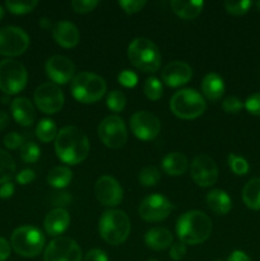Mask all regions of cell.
<instances>
[{"label":"cell","mask_w":260,"mask_h":261,"mask_svg":"<svg viewBox=\"0 0 260 261\" xmlns=\"http://www.w3.org/2000/svg\"><path fill=\"white\" fill-rule=\"evenodd\" d=\"M19 154L25 163H35L40 160L41 149L33 142H27L23 143V145L20 147Z\"/></svg>","instance_id":"34"},{"label":"cell","mask_w":260,"mask_h":261,"mask_svg":"<svg viewBox=\"0 0 260 261\" xmlns=\"http://www.w3.org/2000/svg\"><path fill=\"white\" fill-rule=\"evenodd\" d=\"M227 261H251V259H250L246 252L241 251V250H235L227 257Z\"/></svg>","instance_id":"50"},{"label":"cell","mask_w":260,"mask_h":261,"mask_svg":"<svg viewBox=\"0 0 260 261\" xmlns=\"http://www.w3.org/2000/svg\"><path fill=\"white\" fill-rule=\"evenodd\" d=\"M94 194H96L97 200L105 206L119 205L124 198L122 188L117 182L116 178L111 176H102L96 181Z\"/></svg>","instance_id":"16"},{"label":"cell","mask_w":260,"mask_h":261,"mask_svg":"<svg viewBox=\"0 0 260 261\" xmlns=\"http://www.w3.org/2000/svg\"><path fill=\"white\" fill-rule=\"evenodd\" d=\"M53 37L61 47L71 48L78 45L81 35H79V30L75 24L69 20H61L54 25Z\"/></svg>","instance_id":"19"},{"label":"cell","mask_w":260,"mask_h":261,"mask_svg":"<svg viewBox=\"0 0 260 261\" xmlns=\"http://www.w3.org/2000/svg\"><path fill=\"white\" fill-rule=\"evenodd\" d=\"M35 103L43 114H56L64 106L63 91L55 83L41 84L35 92Z\"/></svg>","instance_id":"11"},{"label":"cell","mask_w":260,"mask_h":261,"mask_svg":"<svg viewBox=\"0 0 260 261\" xmlns=\"http://www.w3.org/2000/svg\"><path fill=\"white\" fill-rule=\"evenodd\" d=\"M30 46V36L19 27L7 25L0 28V55L19 56Z\"/></svg>","instance_id":"10"},{"label":"cell","mask_w":260,"mask_h":261,"mask_svg":"<svg viewBox=\"0 0 260 261\" xmlns=\"http://www.w3.org/2000/svg\"><path fill=\"white\" fill-rule=\"evenodd\" d=\"M10 245L20 256L35 257L41 254L45 247V236L36 227L22 226L12 233Z\"/></svg>","instance_id":"7"},{"label":"cell","mask_w":260,"mask_h":261,"mask_svg":"<svg viewBox=\"0 0 260 261\" xmlns=\"http://www.w3.org/2000/svg\"><path fill=\"white\" fill-rule=\"evenodd\" d=\"M3 17H4V9H3V8L0 7V19H2Z\"/></svg>","instance_id":"53"},{"label":"cell","mask_w":260,"mask_h":261,"mask_svg":"<svg viewBox=\"0 0 260 261\" xmlns=\"http://www.w3.org/2000/svg\"><path fill=\"white\" fill-rule=\"evenodd\" d=\"M148 261H160V260H155V259H152V260H148Z\"/></svg>","instance_id":"55"},{"label":"cell","mask_w":260,"mask_h":261,"mask_svg":"<svg viewBox=\"0 0 260 261\" xmlns=\"http://www.w3.org/2000/svg\"><path fill=\"white\" fill-rule=\"evenodd\" d=\"M206 204L212 212L219 216L229 213L232 209V200L226 191L221 189H213L206 195Z\"/></svg>","instance_id":"24"},{"label":"cell","mask_w":260,"mask_h":261,"mask_svg":"<svg viewBox=\"0 0 260 261\" xmlns=\"http://www.w3.org/2000/svg\"><path fill=\"white\" fill-rule=\"evenodd\" d=\"M84 261H109L106 252L99 249H93L88 251L84 256Z\"/></svg>","instance_id":"47"},{"label":"cell","mask_w":260,"mask_h":261,"mask_svg":"<svg viewBox=\"0 0 260 261\" xmlns=\"http://www.w3.org/2000/svg\"><path fill=\"white\" fill-rule=\"evenodd\" d=\"M160 178H161V173L154 166H148V167H144L139 172V176H138L139 184L140 185L145 186V188H150V186L157 185Z\"/></svg>","instance_id":"33"},{"label":"cell","mask_w":260,"mask_h":261,"mask_svg":"<svg viewBox=\"0 0 260 261\" xmlns=\"http://www.w3.org/2000/svg\"><path fill=\"white\" fill-rule=\"evenodd\" d=\"M70 88L76 101L82 103H94L105 96L107 84L102 76L89 71H82L74 75Z\"/></svg>","instance_id":"5"},{"label":"cell","mask_w":260,"mask_h":261,"mask_svg":"<svg viewBox=\"0 0 260 261\" xmlns=\"http://www.w3.org/2000/svg\"><path fill=\"white\" fill-rule=\"evenodd\" d=\"M130 129L140 140H153L161 132V122L157 116L148 111H138L130 117Z\"/></svg>","instance_id":"15"},{"label":"cell","mask_w":260,"mask_h":261,"mask_svg":"<svg viewBox=\"0 0 260 261\" xmlns=\"http://www.w3.org/2000/svg\"><path fill=\"white\" fill-rule=\"evenodd\" d=\"M170 109L173 115L183 120H193L201 116L206 109L204 97L191 88L177 91L170 101Z\"/></svg>","instance_id":"6"},{"label":"cell","mask_w":260,"mask_h":261,"mask_svg":"<svg viewBox=\"0 0 260 261\" xmlns=\"http://www.w3.org/2000/svg\"><path fill=\"white\" fill-rule=\"evenodd\" d=\"M8 122H9V117H8V115L5 114L4 111H0V130L4 129V127L8 125Z\"/></svg>","instance_id":"51"},{"label":"cell","mask_w":260,"mask_h":261,"mask_svg":"<svg viewBox=\"0 0 260 261\" xmlns=\"http://www.w3.org/2000/svg\"><path fill=\"white\" fill-rule=\"evenodd\" d=\"M251 5L252 3L250 0H241V2H232V0H228V2L224 3V8H226L227 13H229L232 15H236V17L246 14Z\"/></svg>","instance_id":"37"},{"label":"cell","mask_w":260,"mask_h":261,"mask_svg":"<svg viewBox=\"0 0 260 261\" xmlns=\"http://www.w3.org/2000/svg\"><path fill=\"white\" fill-rule=\"evenodd\" d=\"M55 152L66 165H78L88 157L89 140L79 127L65 126L56 135Z\"/></svg>","instance_id":"1"},{"label":"cell","mask_w":260,"mask_h":261,"mask_svg":"<svg viewBox=\"0 0 260 261\" xmlns=\"http://www.w3.org/2000/svg\"><path fill=\"white\" fill-rule=\"evenodd\" d=\"M144 241L149 249L154 250V251H161V250L168 249L172 245L173 236L167 228L155 227L145 233Z\"/></svg>","instance_id":"22"},{"label":"cell","mask_w":260,"mask_h":261,"mask_svg":"<svg viewBox=\"0 0 260 261\" xmlns=\"http://www.w3.org/2000/svg\"><path fill=\"white\" fill-rule=\"evenodd\" d=\"M216 261H222V260H216Z\"/></svg>","instance_id":"56"},{"label":"cell","mask_w":260,"mask_h":261,"mask_svg":"<svg viewBox=\"0 0 260 261\" xmlns=\"http://www.w3.org/2000/svg\"><path fill=\"white\" fill-rule=\"evenodd\" d=\"M13 194H14V185H13L10 181L2 184V186H0V198L8 199L10 198Z\"/></svg>","instance_id":"49"},{"label":"cell","mask_w":260,"mask_h":261,"mask_svg":"<svg viewBox=\"0 0 260 261\" xmlns=\"http://www.w3.org/2000/svg\"><path fill=\"white\" fill-rule=\"evenodd\" d=\"M256 8H257V10H259V12H260V2L256 3Z\"/></svg>","instance_id":"54"},{"label":"cell","mask_w":260,"mask_h":261,"mask_svg":"<svg viewBox=\"0 0 260 261\" xmlns=\"http://www.w3.org/2000/svg\"><path fill=\"white\" fill-rule=\"evenodd\" d=\"M212 229L211 218L200 211L185 212L176 222V233L185 245L203 244L212 234Z\"/></svg>","instance_id":"2"},{"label":"cell","mask_w":260,"mask_h":261,"mask_svg":"<svg viewBox=\"0 0 260 261\" xmlns=\"http://www.w3.org/2000/svg\"><path fill=\"white\" fill-rule=\"evenodd\" d=\"M28 74L24 65L14 59L0 61V89L5 94H17L27 86Z\"/></svg>","instance_id":"8"},{"label":"cell","mask_w":260,"mask_h":261,"mask_svg":"<svg viewBox=\"0 0 260 261\" xmlns=\"http://www.w3.org/2000/svg\"><path fill=\"white\" fill-rule=\"evenodd\" d=\"M43 261H82V250L74 240L58 237L45 249Z\"/></svg>","instance_id":"12"},{"label":"cell","mask_w":260,"mask_h":261,"mask_svg":"<svg viewBox=\"0 0 260 261\" xmlns=\"http://www.w3.org/2000/svg\"><path fill=\"white\" fill-rule=\"evenodd\" d=\"M98 137L107 148H121L127 140V129L124 120L116 115L105 117L98 126Z\"/></svg>","instance_id":"9"},{"label":"cell","mask_w":260,"mask_h":261,"mask_svg":"<svg viewBox=\"0 0 260 261\" xmlns=\"http://www.w3.org/2000/svg\"><path fill=\"white\" fill-rule=\"evenodd\" d=\"M98 231L102 239L110 245H121L129 237L130 219L127 214L117 209H110L101 216Z\"/></svg>","instance_id":"3"},{"label":"cell","mask_w":260,"mask_h":261,"mask_svg":"<svg viewBox=\"0 0 260 261\" xmlns=\"http://www.w3.org/2000/svg\"><path fill=\"white\" fill-rule=\"evenodd\" d=\"M204 7V3L200 0H189V2H183V0H172L171 2V8L173 13L180 18L186 20L194 19L201 13Z\"/></svg>","instance_id":"25"},{"label":"cell","mask_w":260,"mask_h":261,"mask_svg":"<svg viewBox=\"0 0 260 261\" xmlns=\"http://www.w3.org/2000/svg\"><path fill=\"white\" fill-rule=\"evenodd\" d=\"M130 63L145 73H154L161 66V53L153 41L145 37H138L127 47Z\"/></svg>","instance_id":"4"},{"label":"cell","mask_w":260,"mask_h":261,"mask_svg":"<svg viewBox=\"0 0 260 261\" xmlns=\"http://www.w3.org/2000/svg\"><path fill=\"white\" fill-rule=\"evenodd\" d=\"M145 0H120L119 5L126 14H135L145 7Z\"/></svg>","instance_id":"39"},{"label":"cell","mask_w":260,"mask_h":261,"mask_svg":"<svg viewBox=\"0 0 260 261\" xmlns=\"http://www.w3.org/2000/svg\"><path fill=\"white\" fill-rule=\"evenodd\" d=\"M117 81L121 86L126 87V88H133L137 86L138 83V75L133 70H122L117 76Z\"/></svg>","instance_id":"41"},{"label":"cell","mask_w":260,"mask_h":261,"mask_svg":"<svg viewBox=\"0 0 260 261\" xmlns=\"http://www.w3.org/2000/svg\"><path fill=\"white\" fill-rule=\"evenodd\" d=\"M10 251H12V245L5 239L0 237V261L7 260L10 256Z\"/></svg>","instance_id":"48"},{"label":"cell","mask_w":260,"mask_h":261,"mask_svg":"<svg viewBox=\"0 0 260 261\" xmlns=\"http://www.w3.org/2000/svg\"><path fill=\"white\" fill-rule=\"evenodd\" d=\"M73 172L65 166H56L47 173V182L55 189H63L70 184Z\"/></svg>","instance_id":"28"},{"label":"cell","mask_w":260,"mask_h":261,"mask_svg":"<svg viewBox=\"0 0 260 261\" xmlns=\"http://www.w3.org/2000/svg\"><path fill=\"white\" fill-rule=\"evenodd\" d=\"M172 209V203L167 198L160 194H152L143 199L138 212L144 221L161 222L170 216Z\"/></svg>","instance_id":"13"},{"label":"cell","mask_w":260,"mask_h":261,"mask_svg":"<svg viewBox=\"0 0 260 261\" xmlns=\"http://www.w3.org/2000/svg\"><path fill=\"white\" fill-rule=\"evenodd\" d=\"M69 224H70V216L64 208H55L48 212L45 222H43L46 233L51 237L64 233L69 227Z\"/></svg>","instance_id":"20"},{"label":"cell","mask_w":260,"mask_h":261,"mask_svg":"<svg viewBox=\"0 0 260 261\" xmlns=\"http://www.w3.org/2000/svg\"><path fill=\"white\" fill-rule=\"evenodd\" d=\"M99 4L98 0H74L71 2V8L76 13H89L96 9L97 5Z\"/></svg>","instance_id":"38"},{"label":"cell","mask_w":260,"mask_h":261,"mask_svg":"<svg viewBox=\"0 0 260 261\" xmlns=\"http://www.w3.org/2000/svg\"><path fill=\"white\" fill-rule=\"evenodd\" d=\"M161 76L168 87L177 88V87L189 83V81L193 76V69L189 64L184 63V61H171L163 68Z\"/></svg>","instance_id":"18"},{"label":"cell","mask_w":260,"mask_h":261,"mask_svg":"<svg viewBox=\"0 0 260 261\" xmlns=\"http://www.w3.org/2000/svg\"><path fill=\"white\" fill-rule=\"evenodd\" d=\"M144 94L147 96L148 99L150 101H158V99L162 97L163 93V87L162 83L160 82V79L155 78V76H150L147 81L144 82Z\"/></svg>","instance_id":"32"},{"label":"cell","mask_w":260,"mask_h":261,"mask_svg":"<svg viewBox=\"0 0 260 261\" xmlns=\"http://www.w3.org/2000/svg\"><path fill=\"white\" fill-rule=\"evenodd\" d=\"M4 145L8 149H17L23 145V138L18 133H9L4 137Z\"/></svg>","instance_id":"43"},{"label":"cell","mask_w":260,"mask_h":261,"mask_svg":"<svg viewBox=\"0 0 260 261\" xmlns=\"http://www.w3.org/2000/svg\"><path fill=\"white\" fill-rule=\"evenodd\" d=\"M36 135L42 143H50L56 139L58 126L51 119H42L36 126Z\"/></svg>","instance_id":"29"},{"label":"cell","mask_w":260,"mask_h":261,"mask_svg":"<svg viewBox=\"0 0 260 261\" xmlns=\"http://www.w3.org/2000/svg\"><path fill=\"white\" fill-rule=\"evenodd\" d=\"M106 103L107 107L112 112H121L125 109V105H126V97H125V94L122 92L115 89V91L109 93Z\"/></svg>","instance_id":"36"},{"label":"cell","mask_w":260,"mask_h":261,"mask_svg":"<svg viewBox=\"0 0 260 261\" xmlns=\"http://www.w3.org/2000/svg\"><path fill=\"white\" fill-rule=\"evenodd\" d=\"M244 107L254 116H260V93H254L245 101Z\"/></svg>","instance_id":"42"},{"label":"cell","mask_w":260,"mask_h":261,"mask_svg":"<svg viewBox=\"0 0 260 261\" xmlns=\"http://www.w3.org/2000/svg\"><path fill=\"white\" fill-rule=\"evenodd\" d=\"M190 175L196 185L201 188H209L218 180V168L211 157L200 154L196 155L191 162Z\"/></svg>","instance_id":"14"},{"label":"cell","mask_w":260,"mask_h":261,"mask_svg":"<svg viewBox=\"0 0 260 261\" xmlns=\"http://www.w3.org/2000/svg\"><path fill=\"white\" fill-rule=\"evenodd\" d=\"M242 200L247 208L260 211V177L252 178L242 190Z\"/></svg>","instance_id":"27"},{"label":"cell","mask_w":260,"mask_h":261,"mask_svg":"<svg viewBox=\"0 0 260 261\" xmlns=\"http://www.w3.org/2000/svg\"><path fill=\"white\" fill-rule=\"evenodd\" d=\"M36 177V173L33 170H30V168H25V170L20 171L19 173L17 175V182L19 185H27V184L32 182Z\"/></svg>","instance_id":"46"},{"label":"cell","mask_w":260,"mask_h":261,"mask_svg":"<svg viewBox=\"0 0 260 261\" xmlns=\"http://www.w3.org/2000/svg\"><path fill=\"white\" fill-rule=\"evenodd\" d=\"M188 158L180 152L168 153L162 161V170L170 176L184 175L188 170Z\"/></svg>","instance_id":"26"},{"label":"cell","mask_w":260,"mask_h":261,"mask_svg":"<svg viewBox=\"0 0 260 261\" xmlns=\"http://www.w3.org/2000/svg\"><path fill=\"white\" fill-rule=\"evenodd\" d=\"M71 200H73V198H71L70 194L68 193H55L53 195V198H51V203H53V205H55L56 208H61V209H63V206L70 205Z\"/></svg>","instance_id":"44"},{"label":"cell","mask_w":260,"mask_h":261,"mask_svg":"<svg viewBox=\"0 0 260 261\" xmlns=\"http://www.w3.org/2000/svg\"><path fill=\"white\" fill-rule=\"evenodd\" d=\"M227 162H228L229 168H231L232 172L237 176H244L249 172V163L245 158L240 157V155L233 154H228V158H227Z\"/></svg>","instance_id":"35"},{"label":"cell","mask_w":260,"mask_h":261,"mask_svg":"<svg viewBox=\"0 0 260 261\" xmlns=\"http://www.w3.org/2000/svg\"><path fill=\"white\" fill-rule=\"evenodd\" d=\"M45 70L48 78L55 84H65L73 81L75 65L69 58L63 55H54L46 61Z\"/></svg>","instance_id":"17"},{"label":"cell","mask_w":260,"mask_h":261,"mask_svg":"<svg viewBox=\"0 0 260 261\" xmlns=\"http://www.w3.org/2000/svg\"><path fill=\"white\" fill-rule=\"evenodd\" d=\"M15 173V162L12 155L0 149V184L10 181Z\"/></svg>","instance_id":"30"},{"label":"cell","mask_w":260,"mask_h":261,"mask_svg":"<svg viewBox=\"0 0 260 261\" xmlns=\"http://www.w3.org/2000/svg\"><path fill=\"white\" fill-rule=\"evenodd\" d=\"M40 25L42 28H45V30H48V28H54V25L51 24L50 19H47V18H42V19L40 20Z\"/></svg>","instance_id":"52"},{"label":"cell","mask_w":260,"mask_h":261,"mask_svg":"<svg viewBox=\"0 0 260 261\" xmlns=\"http://www.w3.org/2000/svg\"><path fill=\"white\" fill-rule=\"evenodd\" d=\"M37 0H8L5 2V7L8 8V10L18 15L32 12L37 7Z\"/></svg>","instance_id":"31"},{"label":"cell","mask_w":260,"mask_h":261,"mask_svg":"<svg viewBox=\"0 0 260 261\" xmlns=\"http://www.w3.org/2000/svg\"><path fill=\"white\" fill-rule=\"evenodd\" d=\"M222 107H223V110L227 112V114H237V112H240L242 110L244 103H242V101L239 98V97L229 96L223 99V102H222Z\"/></svg>","instance_id":"40"},{"label":"cell","mask_w":260,"mask_h":261,"mask_svg":"<svg viewBox=\"0 0 260 261\" xmlns=\"http://www.w3.org/2000/svg\"><path fill=\"white\" fill-rule=\"evenodd\" d=\"M201 92L209 101H218L224 93V82L217 73H209L201 82Z\"/></svg>","instance_id":"23"},{"label":"cell","mask_w":260,"mask_h":261,"mask_svg":"<svg viewBox=\"0 0 260 261\" xmlns=\"http://www.w3.org/2000/svg\"><path fill=\"white\" fill-rule=\"evenodd\" d=\"M186 255V246L183 242H177V244H173L171 246L170 250V257L175 261H180L185 257Z\"/></svg>","instance_id":"45"},{"label":"cell","mask_w":260,"mask_h":261,"mask_svg":"<svg viewBox=\"0 0 260 261\" xmlns=\"http://www.w3.org/2000/svg\"><path fill=\"white\" fill-rule=\"evenodd\" d=\"M13 117L15 121L22 126H31L36 120V111L33 107L32 102L25 97H18V98L13 99L12 105Z\"/></svg>","instance_id":"21"}]
</instances>
